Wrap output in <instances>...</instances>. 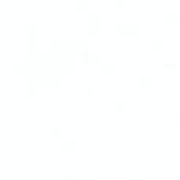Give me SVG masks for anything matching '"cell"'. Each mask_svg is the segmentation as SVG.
<instances>
[{
    "label": "cell",
    "mask_w": 180,
    "mask_h": 180,
    "mask_svg": "<svg viewBox=\"0 0 180 180\" xmlns=\"http://www.w3.org/2000/svg\"><path fill=\"white\" fill-rule=\"evenodd\" d=\"M137 27L136 25H127V36H136L137 35Z\"/></svg>",
    "instance_id": "1"
},
{
    "label": "cell",
    "mask_w": 180,
    "mask_h": 180,
    "mask_svg": "<svg viewBox=\"0 0 180 180\" xmlns=\"http://www.w3.org/2000/svg\"><path fill=\"white\" fill-rule=\"evenodd\" d=\"M152 46H153L155 49H161L164 46V41L161 38H153V40H152Z\"/></svg>",
    "instance_id": "2"
},
{
    "label": "cell",
    "mask_w": 180,
    "mask_h": 180,
    "mask_svg": "<svg viewBox=\"0 0 180 180\" xmlns=\"http://www.w3.org/2000/svg\"><path fill=\"white\" fill-rule=\"evenodd\" d=\"M76 8H77L79 11H85L87 8H89V3H87L85 0H79V2L76 3Z\"/></svg>",
    "instance_id": "3"
},
{
    "label": "cell",
    "mask_w": 180,
    "mask_h": 180,
    "mask_svg": "<svg viewBox=\"0 0 180 180\" xmlns=\"http://www.w3.org/2000/svg\"><path fill=\"white\" fill-rule=\"evenodd\" d=\"M164 21L168 22V24H174V22L177 21V16H175L174 13H168V14L164 16Z\"/></svg>",
    "instance_id": "4"
},
{
    "label": "cell",
    "mask_w": 180,
    "mask_h": 180,
    "mask_svg": "<svg viewBox=\"0 0 180 180\" xmlns=\"http://www.w3.org/2000/svg\"><path fill=\"white\" fill-rule=\"evenodd\" d=\"M114 8H115L117 11H123V10L127 8V3H125V2H122V0H117V2L114 3Z\"/></svg>",
    "instance_id": "5"
},
{
    "label": "cell",
    "mask_w": 180,
    "mask_h": 180,
    "mask_svg": "<svg viewBox=\"0 0 180 180\" xmlns=\"http://www.w3.org/2000/svg\"><path fill=\"white\" fill-rule=\"evenodd\" d=\"M139 84L142 85V87H149L150 84H152V79L149 76H142L141 79H139Z\"/></svg>",
    "instance_id": "6"
},
{
    "label": "cell",
    "mask_w": 180,
    "mask_h": 180,
    "mask_svg": "<svg viewBox=\"0 0 180 180\" xmlns=\"http://www.w3.org/2000/svg\"><path fill=\"white\" fill-rule=\"evenodd\" d=\"M114 109L117 111V112H123V111L127 109V104H125V103H122V101H117V103L114 104Z\"/></svg>",
    "instance_id": "7"
},
{
    "label": "cell",
    "mask_w": 180,
    "mask_h": 180,
    "mask_svg": "<svg viewBox=\"0 0 180 180\" xmlns=\"http://www.w3.org/2000/svg\"><path fill=\"white\" fill-rule=\"evenodd\" d=\"M101 70H103L104 74H109V73H112V71H114V67H112V65H109V63H106V65H103V68H101Z\"/></svg>",
    "instance_id": "8"
},
{
    "label": "cell",
    "mask_w": 180,
    "mask_h": 180,
    "mask_svg": "<svg viewBox=\"0 0 180 180\" xmlns=\"http://www.w3.org/2000/svg\"><path fill=\"white\" fill-rule=\"evenodd\" d=\"M51 133H52V136H55V137H59L60 134H62V130H60V128H57V127H54L52 130H51Z\"/></svg>",
    "instance_id": "9"
},
{
    "label": "cell",
    "mask_w": 180,
    "mask_h": 180,
    "mask_svg": "<svg viewBox=\"0 0 180 180\" xmlns=\"http://www.w3.org/2000/svg\"><path fill=\"white\" fill-rule=\"evenodd\" d=\"M63 145H65L67 149H73V147H74V142H73L71 139H68V141H65V142H63Z\"/></svg>",
    "instance_id": "10"
},
{
    "label": "cell",
    "mask_w": 180,
    "mask_h": 180,
    "mask_svg": "<svg viewBox=\"0 0 180 180\" xmlns=\"http://www.w3.org/2000/svg\"><path fill=\"white\" fill-rule=\"evenodd\" d=\"M177 122H179V123H180V115H179V117H177Z\"/></svg>",
    "instance_id": "11"
}]
</instances>
